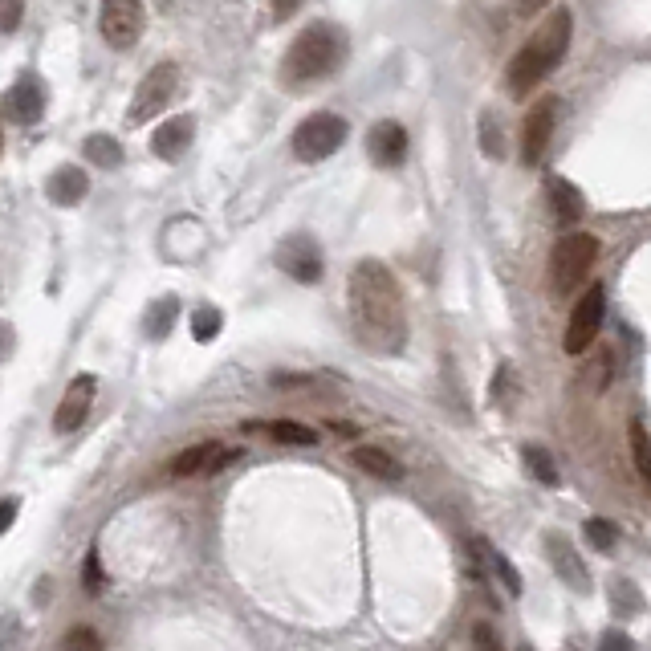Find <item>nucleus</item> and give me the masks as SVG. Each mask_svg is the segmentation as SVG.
<instances>
[{
  "label": "nucleus",
  "instance_id": "nucleus-21",
  "mask_svg": "<svg viewBox=\"0 0 651 651\" xmlns=\"http://www.w3.org/2000/svg\"><path fill=\"white\" fill-rule=\"evenodd\" d=\"M521 460H525L529 472H534V481H538V485H546V489L558 485V464H554V456H550L546 448L525 444V448H521Z\"/></svg>",
  "mask_w": 651,
  "mask_h": 651
},
{
  "label": "nucleus",
  "instance_id": "nucleus-35",
  "mask_svg": "<svg viewBox=\"0 0 651 651\" xmlns=\"http://www.w3.org/2000/svg\"><path fill=\"white\" fill-rule=\"evenodd\" d=\"M599 651H635V639L627 631H607L599 639Z\"/></svg>",
  "mask_w": 651,
  "mask_h": 651
},
{
  "label": "nucleus",
  "instance_id": "nucleus-10",
  "mask_svg": "<svg viewBox=\"0 0 651 651\" xmlns=\"http://www.w3.org/2000/svg\"><path fill=\"white\" fill-rule=\"evenodd\" d=\"M228 460H236V448L220 444V440H204V444H192L184 452H175L167 460V477L184 481V477H208V472H220Z\"/></svg>",
  "mask_w": 651,
  "mask_h": 651
},
{
  "label": "nucleus",
  "instance_id": "nucleus-26",
  "mask_svg": "<svg viewBox=\"0 0 651 651\" xmlns=\"http://www.w3.org/2000/svg\"><path fill=\"white\" fill-rule=\"evenodd\" d=\"M582 534H586V542H590V550H615V542H619V529H615V521H607V517H590L586 525H582Z\"/></svg>",
  "mask_w": 651,
  "mask_h": 651
},
{
  "label": "nucleus",
  "instance_id": "nucleus-30",
  "mask_svg": "<svg viewBox=\"0 0 651 651\" xmlns=\"http://www.w3.org/2000/svg\"><path fill=\"white\" fill-rule=\"evenodd\" d=\"M102 586H106V578H102V562H98V554L90 550V554L82 558V590H86V595H98Z\"/></svg>",
  "mask_w": 651,
  "mask_h": 651
},
{
  "label": "nucleus",
  "instance_id": "nucleus-7",
  "mask_svg": "<svg viewBox=\"0 0 651 651\" xmlns=\"http://www.w3.org/2000/svg\"><path fill=\"white\" fill-rule=\"evenodd\" d=\"M143 21H147L143 0H102L98 29L110 49H135L143 37Z\"/></svg>",
  "mask_w": 651,
  "mask_h": 651
},
{
  "label": "nucleus",
  "instance_id": "nucleus-36",
  "mask_svg": "<svg viewBox=\"0 0 651 651\" xmlns=\"http://www.w3.org/2000/svg\"><path fill=\"white\" fill-rule=\"evenodd\" d=\"M302 9V0H273V21H289Z\"/></svg>",
  "mask_w": 651,
  "mask_h": 651
},
{
  "label": "nucleus",
  "instance_id": "nucleus-12",
  "mask_svg": "<svg viewBox=\"0 0 651 651\" xmlns=\"http://www.w3.org/2000/svg\"><path fill=\"white\" fill-rule=\"evenodd\" d=\"M277 261L293 281H302V285L322 281V253H318V245L310 241V236H289V241L281 245V253H277Z\"/></svg>",
  "mask_w": 651,
  "mask_h": 651
},
{
  "label": "nucleus",
  "instance_id": "nucleus-23",
  "mask_svg": "<svg viewBox=\"0 0 651 651\" xmlns=\"http://www.w3.org/2000/svg\"><path fill=\"white\" fill-rule=\"evenodd\" d=\"M82 151H86V159L98 163V167H118V163H123V143L110 139V135H90V139L82 143Z\"/></svg>",
  "mask_w": 651,
  "mask_h": 651
},
{
  "label": "nucleus",
  "instance_id": "nucleus-38",
  "mask_svg": "<svg viewBox=\"0 0 651 651\" xmlns=\"http://www.w3.org/2000/svg\"><path fill=\"white\" fill-rule=\"evenodd\" d=\"M542 5H550V0H517V13H538Z\"/></svg>",
  "mask_w": 651,
  "mask_h": 651
},
{
  "label": "nucleus",
  "instance_id": "nucleus-2",
  "mask_svg": "<svg viewBox=\"0 0 651 651\" xmlns=\"http://www.w3.org/2000/svg\"><path fill=\"white\" fill-rule=\"evenodd\" d=\"M570 33H574V17H570V9H558V13L546 17V25H542L534 37H529V41L513 53L505 82H509V90H513L517 98H525L529 90H538V86L558 70V62H562L566 49H570Z\"/></svg>",
  "mask_w": 651,
  "mask_h": 651
},
{
  "label": "nucleus",
  "instance_id": "nucleus-6",
  "mask_svg": "<svg viewBox=\"0 0 651 651\" xmlns=\"http://www.w3.org/2000/svg\"><path fill=\"white\" fill-rule=\"evenodd\" d=\"M603 314H607V289H603V285H590V289L582 293V298H578L574 314H570V326H566L562 350H566V354H582V350H590V342H595L599 330H603Z\"/></svg>",
  "mask_w": 651,
  "mask_h": 651
},
{
  "label": "nucleus",
  "instance_id": "nucleus-3",
  "mask_svg": "<svg viewBox=\"0 0 651 651\" xmlns=\"http://www.w3.org/2000/svg\"><path fill=\"white\" fill-rule=\"evenodd\" d=\"M342 57H346V37H342L334 25L318 21V25L302 29L298 41L289 45L285 62H281V78H285L289 86L318 82V78H326V74L338 70Z\"/></svg>",
  "mask_w": 651,
  "mask_h": 651
},
{
  "label": "nucleus",
  "instance_id": "nucleus-17",
  "mask_svg": "<svg viewBox=\"0 0 651 651\" xmlns=\"http://www.w3.org/2000/svg\"><path fill=\"white\" fill-rule=\"evenodd\" d=\"M45 192H49L53 204L74 208V204H82V196L90 192V180H86V171H82V167H57V171L49 175Z\"/></svg>",
  "mask_w": 651,
  "mask_h": 651
},
{
  "label": "nucleus",
  "instance_id": "nucleus-25",
  "mask_svg": "<svg viewBox=\"0 0 651 651\" xmlns=\"http://www.w3.org/2000/svg\"><path fill=\"white\" fill-rule=\"evenodd\" d=\"M611 611L623 615V619H631V615L643 611V599H639V586L635 582H627V578H615L611 582Z\"/></svg>",
  "mask_w": 651,
  "mask_h": 651
},
{
  "label": "nucleus",
  "instance_id": "nucleus-5",
  "mask_svg": "<svg viewBox=\"0 0 651 651\" xmlns=\"http://www.w3.org/2000/svg\"><path fill=\"white\" fill-rule=\"evenodd\" d=\"M346 135H350V127H346L342 114L318 110V114L306 118L298 131H293V155H298L302 163H322V159H330L346 143Z\"/></svg>",
  "mask_w": 651,
  "mask_h": 651
},
{
  "label": "nucleus",
  "instance_id": "nucleus-13",
  "mask_svg": "<svg viewBox=\"0 0 651 651\" xmlns=\"http://www.w3.org/2000/svg\"><path fill=\"white\" fill-rule=\"evenodd\" d=\"M546 554H550V566H554V574L570 586V590H578V595H590V574H586V562L578 558V550L562 538V534H546Z\"/></svg>",
  "mask_w": 651,
  "mask_h": 651
},
{
  "label": "nucleus",
  "instance_id": "nucleus-14",
  "mask_svg": "<svg viewBox=\"0 0 651 651\" xmlns=\"http://www.w3.org/2000/svg\"><path fill=\"white\" fill-rule=\"evenodd\" d=\"M192 131H196V118L192 114L167 118V123H159L155 135H151V155H159V159H180L188 151V143H192Z\"/></svg>",
  "mask_w": 651,
  "mask_h": 651
},
{
  "label": "nucleus",
  "instance_id": "nucleus-27",
  "mask_svg": "<svg viewBox=\"0 0 651 651\" xmlns=\"http://www.w3.org/2000/svg\"><path fill=\"white\" fill-rule=\"evenodd\" d=\"M220 326H224V314H220L216 306H200V310L192 314V334H196V342H212V338L220 334Z\"/></svg>",
  "mask_w": 651,
  "mask_h": 651
},
{
  "label": "nucleus",
  "instance_id": "nucleus-18",
  "mask_svg": "<svg viewBox=\"0 0 651 651\" xmlns=\"http://www.w3.org/2000/svg\"><path fill=\"white\" fill-rule=\"evenodd\" d=\"M350 464H359L367 477H379V481H399V477H403V464H399L391 452L375 448V444L354 448V452H350Z\"/></svg>",
  "mask_w": 651,
  "mask_h": 651
},
{
  "label": "nucleus",
  "instance_id": "nucleus-29",
  "mask_svg": "<svg viewBox=\"0 0 651 651\" xmlns=\"http://www.w3.org/2000/svg\"><path fill=\"white\" fill-rule=\"evenodd\" d=\"M62 651H102V639H98V631H94V627L78 623V627H70V631H66Z\"/></svg>",
  "mask_w": 651,
  "mask_h": 651
},
{
  "label": "nucleus",
  "instance_id": "nucleus-28",
  "mask_svg": "<svg viewBox=\"0 0 651 651\" xmlns=\"http://www.w3.org/2000/svg\"><path fill=\"white\" fill-rule=\"evenodd\" d=\"M175 314H180V302H175V298H163V302H155V310H151V318H147V330H151V338H163V334L171 330Z\"/></svg>",
  "mask_w": 651,
  "mask_h": 651
},
{
  "label": "nucleus",
  "instance_id": "nucleus-32",
  "mask_svg": "<svg viewBox=\"0 0 651 651\" xmlns=\"http://www.w3.org/2000/svg\"><path fill=\"white\" fill-rule=\"evenodd\" d=\"M25 13V0H0V33H13L21 25Z\"/></svg>",
  "mask_w": 651,
  "mask_h": 651
},
{
  "label": "nucleus",
  "instance_id": "nucleus-9",
  "mask_svg": "<svg viewBox=\"0 0 651 651\" xmlns=\"http://www.w3.org/2000/svg\"><path fill=\"white\" fill-rule=\"evenodd\" d=\"M554 127H558V98H538L521 123V163L525 167H538L546 159Z\"/></svg>",
  "mask_w": 651,
  "mask_h": 651
},
{
  "label": "nucleus",
  "instance_id": "nucleus-31",
  "mask_svg": "<svg viewBox=\"0 0 651 651\" xmlns=\"http://www.w3.org/2000/svg\"><path fill=\"white\" fill-rule=\"evenodd\" d=\"M269 383L277 391H310V387H322L318 375H269Z\"/></svg>",
  "mask_w": 651,
  "mask_h": 651
},
{
  "label": "nucleus",
  "instance_id": "nucleus-1",
  "mask_svg": "<svg viewBox=\"0 0 651 651\" xmlns=\"http://www.w3.org/2000/svg\"><path fill=\"white\" fill-rule=\"evenodd\" d=\"M346 310L354 322L359 342L375 354H399L407 342V306H403V289L395 273L367 257L350 269L346 281Z\"/></svg>",
  "mask_w": 651,
  "mask_h": 651
},
{
  "label": "nucleus",
  "instance_id": "nucleus-41",
  "mask_svg": "<svg viewBox=\"0 0 651 651\" xmlns=\"http://www.w3.org/2000/svg\"><path fill=\"white\" fill-rule=\"evenodd\" d=\"M0 151H5V135H0Z\"/></svg>",
  "mask_w": 651,
  "mask_h": 651
},
{
  "label": "nucleus",
  "instance_id": "nucleus-33",
  "mask_svg": "<svg viewBox=\"0 0 651 651\" xmlns=\"http://www.w3.org/2000/svg\"><path fill=\"white\" fill-rule=\"evenodd\" d=\"M481 147H485V155H493V159L505 155V143H501V131H497L493 118H485V123H481Z\"/></svg>",
  "mask_w": 651,
  "mask_h": 651
},
{
  "label": "nucleus",
  "instance_id": "nucleus-24",
  "mask_svg": "<svg viewBox=\"0 0 651 651\" xmlns=\"http://www.w3.org/2000/svg\"><path fill=\"white\" fill-rule=\"evenodd\" d=\"M627 436H631V456H635V468H639V477H643V485L651 489V436H647L643 420H631Z\"/></svg>",
  "mask_w": 651,
  "mask_h": 651
},
{
  "label": "nucleus",
  "instance_id": "nucleus-4",
  "mask_svg": "<svg viewBox=\"0 0 651 651\" xmlns=\"http://www.w3.org/2000/svg\"><path fill=\"white\" fill-rule=\"evenodd\" d=\"M599 257V236L590 232H566L562 241L550 249V289L554 293H574L586 277L590 265Z\"/></svg>",
  "mask_w": 651,
  "mask_h": 651
},
{
  "label": "nucleus",
  "instance_id": "nucleus-8",
  "mask_svg": "<svg viewBox=\"0 0 651 651\" xmlns=\"http://www.w3.org/2000/svg\"><path fill=\"white\" fill-rule=\"evenodd\" d=\"M175 86H180V66L175 62L147 70L143 82L135 86V98H131V123H151V118L175 98Z\"/></svg>",
  "mask_w": 651,
  "mask_h": 651
},
{
  "label": "nucleus",
  "instance_id": "nucleus-37",
  "mask_svg": "<svg viewBox=\"0 0 651 651\" xmlns=\"http://www.w3.org/2000/svg\"><path fill=\"white\" fill-rule=\"evenodd\" d=\"M17 521V501H0V534Z\"/></svg>",
  "mask_w": 651,
  "mask_h": 651
},
{
  "label": "nucleus",
  "instance_id": "nucleus-20",
  "mask_svg": "<svg viewBox=\"0 0 651 651\" xmlns=\"http://www.w3.org/2000/svg\"><path fill=\"white\" fill-rule=\"evenodd\" d=\"M265 436H273L277 444H298V448H314L318 444V432L298 424V420H273V424H261Z\"/></svg>",
  "mask_w": 651,
  "mask_h": 651
},
{
  "label": "nucleus",
  "instance_id": "nucleus-16",
  "mask_svg": "<svg viewBox=\"0 0 651 651\" xmlns=\"http://www.w3.org/2000/svg\"><path fill=\"white\" fill-rule=\"evenodd\" d=\"M9 110H13L17 123H37V118L45 114V90H41V82H37L33 74H25V78L13 82V90H9Z\"/></svg>",
  "mask_w": 651,
  "mask_h": 651
},
{
  "label": "nucleus",
  "instance_id": "nucleus-34",
  "mask_svg": "<svg viewBox=\"0 0 651 651\" xmlns=\"http://www.w3.org/2000/svg\"><path fill=\"white\" fill-rule=\"evenodd\" d=\"M472 651H501L497 631H493L489 623H477V627H472Z\"/></svg>",
  "mask_w": 651,
  "mask_h": 651
},
{
  "label": "nucleus",
  "instance_id": "nucleus-40",
  "mask_svg": "<svg viewBox=\"0 0 651 651\" xmlns=\"http://www.w3.org/2000/svg\"><path fill=\"white\" fill-rule=\"evenodd\" d=\"M517 651H534V647H529V643H521V647H517Z\"/></svg>",
  "mask_w": 651,
  "mask_h": 651
},
{
  "label": "nucleus",
  "instance_id": "nucleus-19",
  "mask_svg": "<svg viewBox=\"0 0 651 651\" xmlns=\"http://www.w3.org/2000/svg\"><path fill=\"white\" fill-rule=\"evenodd\" d=\"M546 192H550V212H554L562 224H578V220L586 216V200H582V192H578L570 180H550Z\"/></svg>",
  "mask_w": 651,
  "mask_h": 651
},
{
  "label": "nucleus",
  "instance_id": "nucleus-39",
  "mask_svg": "<svg viewBox=\"0 0 651 651\" xmlns=\"http://www.w3.org/2000/svg\"><path fill=\"white\" fill-rule=\"evenodd\" d=\"M330 432H338V436H359V428H354V424H330Z\"/></svg>",
  "mask_w": 651,
  "mask_h": 651
},
{
  "label": "nucleus",
  "instance_id": "nucleus-11",
  "mask_svg": "<svg viewBox=\"0 0 651 651\" xmlns=\"http://www.w3.org/2000/svg\"><path fill=\"white\" fill-rule=\"evenodd\" d=\"M94 395H98V379H94V375H78V379H70L62 403H57V411H53V432H57V436L78 432V428L86 424V416H90Z\"/></svg>",
  "mask_w": 651,
  "mask_h": 651
},
{
  "label": "nucleus",
  "instance_id": "nucleus-15",
  "mask_svg": "<svg viewBox=\"0 0 651 651\" xmlns=\"http://www.w3.org/2000/svg\"><path fill=\"white\" fill-rule=\"evenodd\" d=\"M367 151L379 167H399L407 155V131L399 123H391V118H383V123H375L367 135Z\"/></svg>",
  "mask_w": 651,
  "mask_h": 651
},
{
  "label": "nucleus",
  "instance_id": "nucleus-22",
  "mask_svg": "<svg viewBox=\"0 0 651 651\" xmlns=\"http://www.w3.org/2000/svg\"><path fill=\"white\" fill-rule=\"evenodd\" d=\"M472 550H477L485 562H489V570L505 582V590H509V595H521V578H517V570H513V562L505 558V554H497L489 542H472Z\"/></svg>",
  "mask_w": 651,
  "mask_h": 651
}]
</instances>
